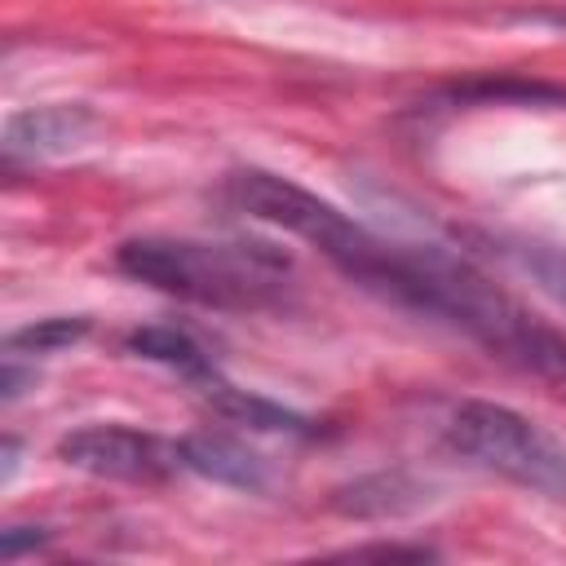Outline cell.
Here are the masks:
<instances>
[{"instance_id": "obj_1", "label": "cell", "mask_w": 566, "mask_h": 566, "mask_svg": "<svg viewBox=\"0 0 566 566\" xmlns=\"http://www.w3.org/2000/svg\"><path fill=\"white\" fill-rule=\"evenodd\" d=\"M332 265L367 292L464 332L491 358L566 389V336L464 256L433 243H394L358 226Z\"/></svg>"}, {"instance_id": "obj_9", "label": "cell", "mask_w": 566, "mask_h": 566, "mask_svg": "<svg viewBox=\"0 0 566 566\" xmlns=\"http://www.w3.org/2000/svg\"><path fill=\"white\" fill-rule=\"evenodd\" d=\"M500 256L566 310V248L544 239H500Z\"/></svg>"}, {"instance_id": "obj_2", "label": "cell", "mask_w": 566, "mask_h": 566, "mask_svg": "<svg viewBox=\"0 0 566 566\" xmlns=\"http://www.w3.org/2000/svg\"><path fill=\"white\" fill-rule=\"evenodd\" d=\"M115 265L168 296L208 310H274L292 296V256L261 239H172L142 234L119 243Z\"/></svg>"}, {"instance_id": "obj_11", "label": "cell", "mask_w": 566, "mask_h": 566, "mask_svg": "<svg viewBox=\"0 0 566 566\" xmlns=\"http://www.w3.org/2000/svg\"><path fill=\"white\" fill-rule=\"evenodd\" d=\"M88 336V318H40L31 327H18L4 336V354L13 358H40V354H57L75 340Z\"/></svg>"}, {"instance_id": "obj_8", "label": "cell", "mask_w": 566, "mask_h": 566, "mask_svg": "<svg viewBox=\"0 0 566 566\" xmlns=\"http://www.w3.org/2000/svg\"><path fill=\"white\" fill-rule=\"evenodd\" d=\"M128 349H133L137 358H146V363L172 367V371L186 376L190 385H199V380H208V376L217 371L212 358L203 354V345H199L190 332H181V327H164V323L137 327V332H128Z\"/></svg>"}, {"instance_id": "obj_10", "label": "cell", "mask_w": 566, "mask_h": 566, "mask_svg": "<svg viewBox=\"0 0 566 566\" xmlns=\"http://www.w3.org/2000/svg\"><path fill=\"white\" fill-rule=\"evenodd\" d=\"M367 486H371L376 495L349 486V491H340L336 509L349 513V517H385V513H407V509L420 504V486L407 482L402 473H394V478H367Z\"/></svg>"}, {"instance_id": "obj_4", "label": "cell", "mask_w": 566, "mask_h": 566, "mask_svg": "<svg viewBox=\"0 0 566 566\" xmlns=\"http://www.w3.org/2000/svg\"><path fill=\"white\" fill-rule=\"evenodd\" d=\"M57 460L88 478L111 482H164L181 464V447L133 424H80L57 438Z\"/></svg>"}, {"instance_id": "obj_5", "label": "cell", "mask_w": 566, "mask_h": 566, "mask_svg": "<svg viewBox=\"0 0 566 566\" xmlns=\"http://www.w3.org/2000/svg\"><path fill=\"white\" fill-rule=\"evenodd\" d=\"M97 115L88 106H35L18 111L4 124V155L9 159H53L88 142Z\"/></svg>"}, {"instance_id": "obj_12", "label": "cell", "mask_w": 566, "mask_h": 566, "mask_svg": "<svg viewBox=\"0 0 566 566\" xmlns=\"http://www.w3.org/2000/svg\"><path fill=\"white\" fill-rule=\"evenodd\" d=\"M49 535H40L35 526H9L4 535H0V562H13L22 548H40Z\"/></svg>"}, {"instance_id": "obj_3", "label": "cell", "mask_w": 566, "mask_h": 566, "mask_svg": "<svg viewBox=\"0 0 566 566\" xmlns=\"http://www.w3.org/2000/svg\"><path fill=\"white\" fill-rule=\"evenodd\" d=\"M447 447L486 473H500L548 500H566V447L504 402H460L447 420Z\"/></svg>"}, {"instance_id": "obj_6", "label": "cell", "mask_w": 566, "mask_h": 566, "mask_svg": "<svg viewBox=\"0 0 566 566\" xmlns=\"http://www.w3.org/2000/svg\"><path fill=\"white\" fill-rule=\"evenodd\" d=\"M177 447H181V464L190 473H203V478L239 486V491H265L270 486L265 460L226 433H190Z\"/></svg>"}, {"instance_id": "obj_7", "label": "cell", "mask_w": 566, "mask_h": 566, "mask_svg": "<svg viewBox=\"0 0 566 566\" xmlns=\"http://www.w3.org/2000/svg\"><path fill=\"white\" fill-rule=\"evenodd\" d=\"M195 389H199L203 402H208L221 420H230V424L261 429V433H310V420H305V416H296V411H287V407H279V402H270V398H261V394H252V389H239V385L221 380L217 371H212L208 380H199Z\"/></svg>"}]
</instances>
